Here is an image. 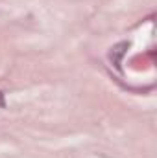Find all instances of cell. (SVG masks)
I'll list each match as a JSON object with an SVG mask.
<instances>
[{
  "label": "cell",
  "mask_w": 157,
  "mask_h": 158,
  "mask_svg": "<svg viewBox=\"0 0 157 158\" xmlns=\"http://www.w3.org/2000/svg\"><path fill=\"white\" fill-rule=\"evenodd\" d=\"M4 107H6V98H4V94L0 90V109H4Z\"/></svg>",
  "instance_id": "6da1fadb"
}]
</instances>
